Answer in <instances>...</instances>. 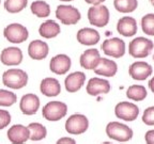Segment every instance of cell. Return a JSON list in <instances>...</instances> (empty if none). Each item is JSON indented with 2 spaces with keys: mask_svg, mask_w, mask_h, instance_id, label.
<instances>
[{
  "mask_svg": "<svg viewBox=\"0 0 154 144\" xmlns=\"http://www.w3.org/2000/svg\"><path fill=\"white\" fill-rule=\"evenodd\" d=\"M2 82L10 89H22L28 83V75L25 70L19 68H10L3 73Z\"/></svg>",
  "mask_w": 154,
  "mask_h": 144,
  "instance_id": "1",
  "label": "cell"
},
{
  "mask_svg": "<svg viewBox=\"0 0 154 144\" xmlns=\"http://www.w3.org/2000/svg\"><path fill=\"white\" fill-rule=\"evenodd\" d=\"M106 134L118 142H128L133 138V130L120 122H110L106 126Z\"/></svg>",
  "mask_w": 154,
  "mask_h": 144,
  "instance_id": "2",
  "label": "cell"
},
{
  "mask_svg": "<svg viewBox=\"0 0 154 144\" xmlns=\"http://www.w3.org/2000/svg\"><path fill=\"white\" fill-rule=\"evenodd\" d=\"M67 113L66 104L59 100H54L47 103L43 107L42 115L45 120L49 122H57L63 118Z\"/></svg>",
  "mask_w": 154,
  "mask_h": 144,
  "instance_id": "3",
  "label": "cell"
},
{
  "mask_svg": "<svg viewBox=\"0 0 154 144\" xmlns=\"http://www.w3.org/2000/svg\"><path fill=\"white\" fill-rule=\"evenodd\" d=\"M154 44L151 40L146 38H134L130 43L128 46V52L133 58H137V59H141V58H146L151 53L153 50Z\"/></svg>",
  "mask_w": 154,
  "mask_h": 144,
  "instance_id": "4",
  "label": "cell"
},
{
  "mask_svg": "<svg viewBox=\"0 0 154 144\" xmlns=\"http://www.w3.org/2000/svg\"><path fill=\"white\" fill-rule=\"evenodd\" d=\"M89 128V120L86 115L75 113L69 116L65 122V130L70 134H82Z\"/></svg>",
  "mask_w": 154,
  "mask_h": 144,
  "instance_id": "5",
  "label": "cell"
},
{
  "mask_svg": "<svg viewBox=\"0 0 154 144\" xmlns=\"http://www.w3.org/2000/svg\"><path fill=\"white\" fill-rule=\"evenodd\" d=\"M3 35L8 41L14 44H20L28 38L29 33L25 26L20 24H11L3 30Z\"/></svg>",
  "mask_w": 154,
  "mask_h": 144,
  "instance_id": "6",
  "label": "cell"
},
{
  "mask_svg": "<svg viewBox=\"0 0 154 144\" xmlns=\"http://www.w3.org/2000/svg\"><path fill=\"white\" fill-rule=\"evenodd\" d=\"M115 114L118 118H121L125 122H133L139 114V108L137 105L130 101H121L116 106Z\"/></svg>",
  "mask_w": 154,
  "mask_h": 144,
  "instance_id": "7",
  "label": "cell"
},
{
  "mask_svg": "<svg viewBox=\"0 0 154 144\" xmlns=\"http://www.w3.org/2000/svg\"><path fill=\"white\" fill-rule=\"evenodd\" d=\"M88 19L93 26L105 27L109 22V10L105 5H93L88 11Z\"/></svg>",
  "mask_w": 154,
  "mask_h": 144,
  "instance_id": "8",
  "label": "cell"
},
{
  "mask_svg": "<svg viewBox=\"0 0 154 144\" xmlns=\"http://www.w3.org/2000/svg\"><path fill=\"white\" fill-rule=\"evenodd\" d=\"M56 16L63 25H75L79 22L80 12L72 5H59L56 10Z\"/></svg>",
  "mask_w": 154,
  "mask_h": 144,
  "instance_id": "9",
  "label": "cell"
},
{
  "mask_svg": "<svg viewBox=\"0 0 154 144\" xmlns=\"http://www.w3.org/2000/svg\"><path fill=\"white\" fill-rule=\"evenodd\" d=\"M102 50L107 56L112 58H121L125 53V43L119 38L106 40L102 44Z\"/></svg>",
  "mask_w": 154,
  "mask_h": 144,
  "instance_id": "10",
  "label": "cell"
},
{
  "mask_svg": "<svg viewBox=\"0 0 154 144\" xmlns=\"http://www.w3.org/2000/svg\"><path fill=\"white\" fill-rule=\"evenodd\" d=\"M38 108H40V98L35 94H26L23 96L20 101H19V109L25 115L35 114Z\"/></svg>",
  "mask_w": 154,
  "mask_h": 144,
  "instance_id": "11",
  "label": "cell"
},
{
  "mask_svg": "<svg viewBox=\"0 0 154 144\" xmlns=\"http://www.w3.org/2000/svg\"><path fill=\"white\" fill-rule=\"evenodd\" d=\"M8 139L12 144H24L29 140L28 127L22 124H15L7 132Z\"/></svg>",
  "mask_w": 154,
  "mask_h": 144,
  "instance_id": "12",
  "label": "cell"
},
{
  "mask_svg": "<svg viewBox=\"0 0 154 144\" xmlns=\"http://www.w3.org/2000/svg\"><path fill=\"white\" fill-rule=\"evenodd\" d=\"M71 59L66 55H57L53 58L49 63V68L54 74L57 75H64L66 74L71 68Z\"/></svg>",
  "mask_w": 154,
  "mask_h": 144,
  "instance_id": "13",
  "label": "cell"
},
{
  "mask_svg": "<svg viewBox=\"0 0 154 144\" xmlns=\"http://www.w3.org/2000/svg\"><path fill=\"white\" fill-rule=\"evenodd\" d=\"M0 61L8 66H14L22 63L23 52L18 47H8L1 51Z\"/></svg>",
  "mask_w": 154,
  "mask_h": 144,
  "instance_id": "14",
  "label": "cell"
},
{
  "mask_svg": "<svg viewBox=\"0 0 154 144\" xmlns=\"http://www.w3.org/2000/svg\"><path fill=\"white\" fill-rule=\"evenodd\" d=\"M128 73H130V76L132 77L133 79L142 81V80L147 79L149 76H151L152 67L147 62L137 61V62H134L130 66Z\"/></svg>",
  "mask_w": 154,
  "mask_h": 144,
  "instance_id": "15",
  "label": "cell"
},
{
  "mask_svg": "<svg viewBox=\"0 0 154 144\" xmlns=\"http://www.w3.org/2000/svg\"><path fill=\"white\" fill-rule=\"evenodd\" d=\"M111 86L107 80L94 77L91 78L87 84V93L91 96H97L100 94H107L110 91Z\"/></svg>",
  "mask_w": 154,
  "mask_h": 144,
  "instance_id": "16",
  "label": "cell"
},
{
  "mask_svg": "<svg viewBox=\"0 0 154 144\" xmlns=\"http://www.w3.org/2000/svg\"><path fill=\"white\" fill-rule=\"evenodd\" d=\"M49 48L47 43L41 41V40H35L32 41L28 46V55L29 57L33 60H43L47 57Z\"/></svg>",
  "mask_w": 154,
  "mask_h": 144,
  "instance_id": "17",
  "label": "cell"
},
{
  "mask_svg": "<svg viewBox=\"0 0 154 144\" xmlns=\"http://www.w3.org/2000/svg\"><path fill=\"white\" fill-rule=\"evenodd\" d=\"M86 81V75L82 72H74L66 76L64 80L65 90L70 93H75V92L79 91L82 86L85 84Z\"/></svg>",
  "mask_w": 154,
  "mask_h": 144,
  "instance_id": "18",
  "label": "cell"
},
{
  "mask_svg": "<svg viewBox=\"0 0 154 144\" xmlns=\"http://www.w3.org/2000/svg\"><path fill=\"white\" fill-rule=\"evenodd\" d=\"M94 73L100 76H105V77H113L117 74L118 70V65L115 61L109 60V59H105L103 58L99 61L97 65L93 68Z\"/></svg>",
  "mask_w": 154,
  "mask_h": 144,
  "instance_id": "19",
  "label": "cell"
},
{
  "mask_svg": "<svg viewBox=\"0 0 154 144\" xmlns=\"http://www.w3.org/2000/svg\"><path fill=\"white\" fill-rule=\"evenodd\" d=\"M117 30L123 36H133L137 33V22L133 17H122L117 24Z\"/></svg>",
  "mask_w": 154,
  "mask_h": 144,
  "instance_id": "20",
  "label": "cell"
},
{
  "mask_svg": "<svg viewBox=\"0 0 154 144\" xmlns=\"http://www.w3.org/2000/svg\"><path fill=\"white\" fill-rule=\"evenodd\" d=\"M40 90H41L42 94L47 97H54L60 94L61 92V86L60 82L58 81L56 78H44L41 81L40 84Z\"/></svg>",
  "mask_w": 154,
  "mask_h": 144,
  "instance_id": "21",
  "label": "cell"
},
{
  "mask_svg": "<svg viewBox=\"0 0 154 144\" xmlns=\"http://www.w3.org/2000/svg\"><path fill=\"white\" fill-rule=\"evenodd\" d=\"M77 41L82 45H95L100 41V33L92 28H82L77 32Z\"/></svg>",
  "mask_w": 154,
  "mask_h": 144,
  "instance_id": "22",
  "label": "cell"
},
{
  "mask_svg": "<svg viewBox=\"0 0 154 144\" xmlns=\"http://www.w3.org/2000/svg\"><path fill=\"white\" fill-rule=\"evenodd\" d=\"M101 60V55L97 49H88L80 56L79 62L84 68L86 70H93Z\"/></svg>",
  "mask_w": 154,
  "mask_h": 144,
  "instance_id": "23",
  "label": "cell"
},
{
  "mask_svg": "<svg viewBox=\"0 0 154 144\" xmlns=\"http://www.w3.org/2000/svg\"><path fill=\"white\" fill-rule=\"evenodd\" d=\"M61 29L60 26L54 20H46L45 22L40 26L38 28V33L40 35L45 38H56L58 34L60 33Z\"/></svg>",
  "mask_w": 154,
  "mask_h": 144,
  "instance_id": "24",
  "label": "cell"
},
{
  "mask_svg": "<svg viewBox=\"0 0 154 144\" xmlns=\"http://www.w3.org/2000/svg\"><path fill=\"white\" fill-rule=\"evenodd\" d=\"M27 127L29 130V139L31 141H41L47 136V129L41 123H30Z\"/></svg>",
  "mask_w": 154,
  "mask_h": 144,
  "instance_id": "25",
  "label": "cell"
},
{
  "mask_svg": "<svg viewBox=\"0 0 154 144\" xmlns=\"http://www.w3.org/2000/svg\"><path fill=\"white\" fill-rule=\"evenodd\" d=\"M147 95H148V92L146 90V88L143 86H138V84L131 86L128 89V91H126V96L130 99L135 101L143 100L147 97Z\"/></svg>",
  "mask_w": 154,
  "mask_h": 144,
  "instance_id": "26",
  "label": "cell"
},
{
  "mask_svg": "<svg viewBox=\"0 0 154 144\" xmlns=\"http://www.w3.org/2000/svg\"><path fill=\"white\" fill-rule=\"evenodd\" d=\"M113 4L117 11L121 13H131L137 9V0H115Z\"/></svg>",
  "mask_w": 154,
  "mask_h": 144,
  "instance_id": "27",
  "label": "cell"
},
{
  "mask_svg": "<svg viewBox=\"0 0 154 144\" xmlns=\"http://www.w3.org/2000/svg\"><path fill=\"white\" fill-rule=\"evenodd\" d=\"M31 12L38 17H47L51 14V8L45 1L36 0L31 4Z\"/></svg>",
  "mask_w": 154,
  "mask_h": 144,
  "instance_id": "28",
  "label": "cell"
},
{
  "mask_svg": "<svg viewBox=\"0 0 154 144\" xmlns=\"http://www.w3.org/2000/svg\"><path fill=\"white\" fill-rule=\"evenodd\" d=\"M28 0H5V8L10 13H18L27 7Z\"/></svg>",
  "mask_w": 154,
  "mask_h": 144,
  "instance_id": "29",
  "label": "cell"
},
{
  "mask_svg": "<svg viewBox=\"0 0 154 144\" xmlns=\"http://www.w3.org/2000/svg\"><path fill=\"white\" fill-rule=\"evenodd\" d=\"M17 100V96L15 93L8 90L0 89V106L1 107H10L14 105Z\"/></svg>",
  "mask_w": 154,
  "mask_h": 144,
  "instance_id": "30",
  "label": "cell"
},
{
  "mask_svg": "<svg viewBox=\"0 0 154 144\" xmlns=\"http://www.w3.org/2000/svg\"><path fill=\"white\" fill-rule=\"evenodd\" d=\"M142 31L148 35H154V14L144 15L141 19Z\"/></svg>",
  "mask_w": 154,
  "mask_h": 144,
  "instance_id": "31",
  "label": "cell"
},
{
  "mask_svg": "<svg viewBox=\"0 0 154 144\" xmlns=\"http://www.w3.org/2000/svg\"><path fill=\"white\" fill-rule=\"evenodd\" d=\"M142 122L148 126H154V107H149L142 114Z\"/></svg>",
  "mask_w": 154,
  "mask_h": 144,
  "instance_id": "32",
  "label": "cell"
},
{
  "mask_svg": "<svg viewBox=\"0 0 154 144\" xmlns=\"http://www.w3.org/2000/svg\"><path fill=\"white\" fill-rule=\"evenodd\" d=\"M11 123V114L9 111L0 109V130L5 129Z\"/></svg>",
  "mask_w": 154,
  "mask_h": 144,
  "instance_id": "33",
  "label": "cell"
},
{
  "mask_svg": "<svg viewBox=\"0 0 154 144\" xmlns=\"http://www.w3.org/2000/svg\"><path fill=\"white\" fill-rule=\"evenodd\" d=\"M144 140H146V143L147 144H154V129L146 132Z\"/></svg>",
  "mask_w": 154,
  "mask_h": 144,
  "instance_id": "34",
  "label": "cell"
},
{
  "mask_svg": "<svg viewBox=\"0 0 154 144\" xmlns=\"http://www.w3.org/2000/svg\"><path fill=\"white\" fill-rule=\"evenodd\" d=\"M56 144H76V141H75L73 138L63 137V138H60V139L58 140V141L56 142Z\"/></svg>",
  "mask_w": 154,
  "mask_h": 144,
  "instance_id": "35",
  "label": "cell"
},
{
  "mask_svg": "<svg viewBox=\"0 0 154 144\" xmlns=\"http://www.w3.org/2000/svg\"><path fill=\"white\" fill-rule=\"evenodd\" d=\"M87 3H90V4H94V5H100L102 2H104L105 0H85Z\"/></svg>",
  "mask_w": 154,
  "mask_h": 144,
  "instance_id": "36",
  "label": "cell"
},
{
  "mask_svg": "<svg viewBox=\"0 0 154 144\" xmlns=\"http://www.w3.org/2000/svg\"><path fill=\"white\" fill-rule=\"evenodd\" d=\"M149 86H150V90L154 93V77H152L151 80L149 81Z\"/></svg>",
  "mask_w": 154,
  "mask_h": 144,
  "instance_id": "37",
  "label": "cell"
},
{
  "mask_svg": "<svg viewBox=\"0 0 154 144\" xmlns=\"http://www.w3.org/2000/svg\"><path fill=\"white\" fill-rule=\"evenodd\" d=\"M102 144H112V143H111V142H103Z\"/></svg>",
  "mask_w": 154,
  "mask_h": 144,
  "instance_id": "38",
  "label": "cell"
},
{
  "mask_svg": "<svg viewBox=\"0 0 154 144\" xmlns=\"http://www.w3.org/2000/svg\"><path fill=\"white\" fill-rule=\"evenodd\" d=\"M150 1H151V4L154 7V0H150Z\"/></svg>",
  "mask_w": 154,
  "mask_h": 144,
  "instance_id": "39",
  "label": "cell"
},
{
  "mask_svg": "<svg viewBox=\"0 0 154 144\" xmlns=\"http://www.w3.org/2000/svg\"><path fill=\"white\" fill-rule=\"evenodd\" d=\"M62 1H72V0H62Z\"/></svg>",
  "mask_w": 154,
  "mask_h": 144,
  "instance_id": "40",
  "label": "cell"
}]
</instances>
